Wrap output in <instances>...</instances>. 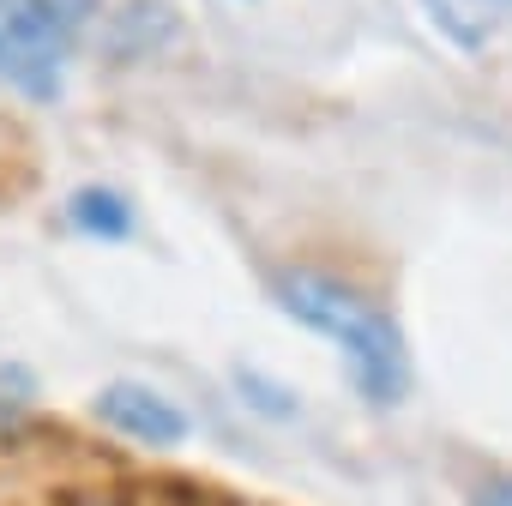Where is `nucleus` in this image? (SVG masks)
Listing matches in <instances>:
<instances>
[{
  "mask_svg": "<svg viewBox=\"0 0 512 506\" xmlns=\"http://www.w3.org/2000/svg\"><path fill=\"white\" fill-rule=\"evenodd\" d=\"M278 302L290 320L314 326L320 338L338 344V356L350 362V380L362 386L368 404H398L410 386V356H404V332L398 320L368 302L362 290L326 278V272H284L278 278Z\"/></svg>",
  "mask_w": 512,
  "mask_h": 506,
  "instance_id": "1",
  "label": "nucleus"
},
{
  "mask_svg": "<svg viewBox=\"0 0 512 506\" xmlns=\"http://www.w3.org/2000/svg\"><path fill=\"white\" fill-rule=\"evenodd\" d=\"M67 31L37 13L31 0H0V79L31 91V97H49L67 73Z\"/></svg>",
  "mask_w": 512,
  "mask_h": 506,
  "instance_id": "2",
  "label": "nucleus"
},
{
  "mask_svg": "<svg viewBox=\"0 0 512 506\" xmlns=\"http://www.w3.org/2000/svg\"><path fill=\"white\" fill-rule=\"evenodd\" d=\"M97 416H103L115 434L139 440V446H181V440H187V410H181L175 398L139 386V380L103 386V392H97Z\"/></svg>",
  "mask_w": 512,
  "mask_h": 506,
  "instance_id": "3",
  "label": "nucleus"
},
{
  "mask_svg": "<svg viewBox=\"0 0 512 506\" xmlns=\"http://www.w3.org/2000/svg\"><path fill=\"white\" fill-rule=\"evenodd\" d=\"M422 7L434 13V25H440L458 49H482V43L500 31V19L512 13V0H422Z\"/></svg>",
  "mask_w": 512,
  "mask_h": 506,
  "instance_id": "4",
  "label": "nucleus"
},
{
  "mask_svg": "<svg viewBox=\"0 0 512 506\" xmlns=\"http://www.w3.org/2000/svg\"><path fill=\"white\" fill-rule=\"evenodd\" d=\"M67 217H73V229L103 235V241H121V235L133 229V205H127L115 187H79V193L67 199Z\"/></svg>",
  "mask_w": 512,
  "mask_h": 506,
  "instance_id": "5",
  "label": "nucleus"
},
{
  "mask_svg": "<svg viewBox=\"0 0 512 506\" xmlns=\"http://www.w3.org/2000/svg\"><path fill=\"white\" fill-rule=\"evenodd\" d=\"M31 7H37V13H49V19L73 37V31H85V19L97 13V0H31Z\"/></svg>",
  "mask_w": 512,
  "mask_h": 506,
  "instance_id": "6",
  "label": "nucleus"
},
{
  "mask_svg": "<svg viewBox=\"0 0 512 506\" xmlns=\"http://www.w3.org/2000/svg\"><path fill=\"white\" fill-rule=\"evenodd\" d=\"M470 506H512V482H488Z\"/></svg>",
  "mask_w": 512,
  "mask_h": 506,
  "instance_id": "7",
  "label": "nucleus"
}]
</instances>
